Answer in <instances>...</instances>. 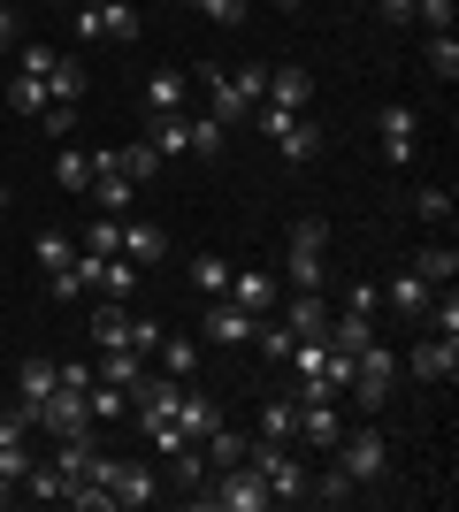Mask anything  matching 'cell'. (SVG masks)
<instances>
[{
	"label": "cell",
	"instance_id": "obj_27",
	"mask_svg": "<svg viewBox=\"0 0 459 512\" xmlns=\"http://www.w3.org/2000/svg\"><path fill=\"white\" fill-rule=\"evenodd\" d=\"M368 337H375V314H352V306H345V314L329 321V344H337V352H360Z\"/></svg>",
	"mask_w": 459,
	"mask_h": 512
},
{
	"label": "cell",
	"instance_id": "obj_16",
	"mask_svg": "<svg viewBox=\"0 0 459 512\" xmlns=\"http://www.w3.org/2000/svg\"><path fill=\"white\" fill-rule=\"evenodd\" d=\"M199 85H207V100H215V123H245V115H253V107L238 100V85H230V69L199 62Z\"/></svg>",
	"mask_w": 459,
	"mask_h": 512
},
{
	"label": "cell",
	"instance_id": "obj_48",
	"mask_svg": "<svg viewBox=\"0 0 459 512\" xmlns=\"http://www.w3.org/2000/svg\"><path fill=\"white\" fill-rule=\"evenodd\" d=\"M54 375H62V390H92V383H100V367H92V360H69V367H54Z\"/></svg>",
	"mask_w": 459,
	"mask_h": 512
},
{
	"label": "cell",
	"instance_id": "obj_56",
	"mask_svg": "<svg viewBox=\"0 0 459 512\" xmlns=\"http://www.w3.org/2000/svg\"><path fill=\"white\" fill-rule=\"evenodd\" d=\"M284 8H291V0H284Z\"/></svg>",
	"mask_w": 459,
	"mask_h": 512
},
{
	"label": "cell",
	"instance_id": "obj_31",
	"mask_svg": "<svg viewBox=\"0 0 459 512\" xmlns=\"http://www.w3.org/2000/svg\"><path fill=\"white\" fill-rule=\"evenodd\" d=\"M85 253L92 260H115V253H123V214H100V222H92V230H85Z\"/></svg>",
	"mask_w": 459,
	"mask_h": 512
},
{
	"label": "cell",
	"instance_id": "obj_37",
	"mask_svg": "<svg viewBox=\"0 0 459 512\" xmlns=\"http://www.w3.org/2000/svg\"><path fill=\"white\" fill-rule=\"evenodd\" d=\"M54 176H62V192H85V184H92V153L62 146V153H54Z\"/></svg>",
	"mask_w": 459,
	"mask_h": 512
},
{
	"label": "cell",
	"instance_id": "obj_18",
	"mask_svg": "<svg viewBox=\"0 0 459 512\" xmlns=\"http://www.w3.org/2000/svg\"><path fill=\"white\" fill-rule=\"evenodd\" d=\"M184 92H192V77H184V69H153V77H146V115H176V107H184Z\"/></svg>",
	"mask_w": 459,
	"mask_h": 512
},
{
	"label": "cell",
	"instance_id": "obj_23",
	"mask_svg": "<svg viewBox=\"0 0 459 512\" xmlns=\"http://www.w3.org/2000/svg\"><path fill=\"white\" fill-rule=\"evenodd\" d=\"M92 367H100V383H115V390H131L138 375H146V360H138L131 344H115V352H100V360H92Z\"/></svg>",
	"mask_w": 459,
	"mask_h": 512
},
{
	"label": "cell",
	"instance_id": "obj_15",
	"mask_svg": "<svg viewBox=\"0 0 459 512\" xmlns=\"http://www.w3.org/2000/svg\"><path fill=\"white\" fill-rule=\"evenodd\" d=\"M153 490H161V482H153V467H146V459H138V467H123V459H115V474H108V497H115V505H153Z\"/></svg>",
	"mask_w": 459,
	"mask_h": 512
},
{
	"label": "cell",
	"instance_id": "obj_2",
	"mask_svg": "<svg viewBox=\"0 0 459 512\" xmlns=\"http://www.w3.org/2000/svg\"><path fill=\"white\" fill-rule=\"evenodd\" d=\"M245 459H253V467H261V482H268V497H276V505H306V490H314V467H306L299 451L291 444H245Z\"/></svg>",
	"mask_w": 459,
	"mask_h": 512
},
{
	"label": "cell",
	"instance_id": "obj_47",
	"mask_svg": "<svg viewBox=\"0 0 459 512\" xmlns=\"http://www.w3.org/2000/svg\"><path fill=\"white\" fill-rule=\"evenodd\" d=\"M153 344H161V321L131 314V352H138V360H153Z\"/></svg>",
	"mask_w": 459,
	"mask_h": 512
},
{
	"label": "cell",
	"instance_id": "obj_28",
	"mask_svg": "<svg viewBox=\"0 0 459 512\" xmlns=\"http://www.w3.org/2000/svg\"><path fill=\"white\" fill-rule=\"evenodd\" d=\"M421 62H429L437 85H452V77H459V39H452V31H429V54H421Z\"/></svg>",
	"mask_w": 459,
	"mask_h": 512
},
{
	"label": "cell",
	"instance_id": "obj_17",
	"mask_svg": "<svg viewBox=\"0 0 459 512\" xmlns=\"http://www.w3.org/2000/svg\"><path fill=\"white\" fill-rule=\"evenodd\" d=\"M284 329H291V337H322V344H329V314H322V291H291V306H284Z\"/></svg>",
	"mask_w": 459,
	"mask_h": 512
},
{
	"label": "cell",
	"instance_id": "obj_7",
	"mask_svg": "<svg viewBox=\"0 0 459 512\" xmlns=\"http://www.w3.org/2000/svg\"><path fill=\"white\" fill-rule=\"evenodd\" d=\"M77 39H138V8L131 0H85L77 8Z\"/></svg>",
	"mask_w": 459,
	"mask_h": 512
},
{
	"label": "cell",
	"instance_id": "obj_12",
	"mask_svg": "<svg viewBox=\"0 0 459 512\" xmlns=\"http://www.w3.org/2000/svg\"><path fill=\"white\" fill-rule=\"evenodd\" d=\"M123 260H138V268L169 260V230H161V222H138V214H123Z\"/></svg>",
	"mask_w": 459,
	"mask_h": 512
},
{
	"label": "cell",
	"instance_id": "obj_1",
	"mask_svg": "<svg viewBox=\"0 0 459 512\" xmlns=\"http://www.w3.org/2000/svg\"><path fill=\"white\" fill-rule=\"evenodd\" d=\"M192 497H199V512H268V505H276L253 459H238V467H222V474H207Z\"/></svg>",
	"mask_w": 459,
	"mask_h": 512
},
{
	"label": "cell",
	"instance_id": "obj_19",
	"mask_svg": "<svg viewBox=\"0 0 459 512\" xmlns=\"http://www.w3.org/2000/svg\"><path fill=\"white\" fill-rule=\"evenodd\" d=\"M414 276L429 283V291H452V276H459V253H452V245H421V253H414Z\"/></svg>",
	"mask_w": 459,
	"mask_h": 512
},
{
	"label": "cell",
	"instance_id": "obj_22",
	"mask_svg": "<svg viewBox=\"0 0 459 512\" xmlns=\"http://www.w3.org/2000/svg\"><path fill=\"white\" fill-rule=\"evenodd\" d=\"M146 123H153L161 161H169V153H192V115H184V107H176V115H146Z\"/></svg>",
	"mask_w": 459,
	"mask_h": 512
},
{
	"label": "cell",
	"instance_id": "obj_46",
	"mask_svg": "<svg viewBox=\"0 0 459 512\" xmlns=\"http://www.w3.org/2000/svg\"><path fill=\"white\" fill-rule=\"evenodd\" d=\"M414 207H421V222H452V192H444V184H429Z\"/></svg>",
	"mask_w": 459,
	"mask_h": 512
},
{
	"label": "cell",
	"instance_id": "obj_5",
	"mask_svg": "<svg viewBox=\"0 0 459 512\" xmlns=\"http://www.w3.org/2000/svg\"><path fill=\"white\" fill-rule=\"evenodd\" d=\"M337 467H345L352 482H383V467H391L383 428H345V436H337Z\"/></svg>",
	"mask_w": 459,
	"mask_h": 512
},
{
	"label": "cell",
	"instance_id": "obj_39",
	"mask_svg": "<svg viewBox=\"0 0 459 512\" xmlns=\"http://www.w3.org/2000/svg\"><path fill=\"white\" fill-rule=\"evenodd\" d=\"M230 85H238L245 107H261V100H268V69H261V62H245V69H230Z\"/></svg>",
	"mask_w": 459,
	"mask_h": 512
},
{
	"label": "cell",
	"instance_id": "obj_6",
	"mask_svg": "<svg viewBox=\"0 0 459 512\" xmlns=\"http://www.w3.org/2000/svg\"><path fill=\"white\" fill-rule=\"evenodd\" d=\"M291 406H299V436H306V444H314V451H337L345 413H337V398H329V390H299Z\"/></svg>",
	"mask_w": 459,
	"mask_h": 512
},
{
	"label": "cell",
	"instance_id": "obj_33",
	"mask_svg": "<svg viewBox=\"0 0 459 512\" xmlns=\"http://www.w3.org/2000/svg\"><path fill=\"white\" fill-rule=\"evenodd\" d=\"M8 107H16V115H46V107H54V100H46V77H23V69H16V85H8Z\"/></svg>",
	"mask_w": 459,
	"mask_h": 512
},
{
	"label": "cell",
	"instance_id": "obj_30",
	"mask_svg": "<svg viewBox=\"0 0 459 512\" xmlns=\"http://www.w3.org/2000/svg\"><path fill=\"white\" fill-rule=\"evenodd\" d=\"M46 100H54V107H77V100H85V69H77V62H54V77H46Z\"/></svg>",
	"mask_w": 459,
	"mask_h": 512
},
{
	"label": "cell",
	"instance_id": "obj_52",
	"mask_svg": "<svg viewBox=\"0 0 459 512\" xmlns=\"http://www.w3.org/2000/svg\"><path fill=\"white\" fill-rule=\"evenodd\" d=\"M383 8V23H414V0H375Z\"/></svg>",
	"mask_w": 459,
	"mask_h": 512
},
{
	"label": "cell",
	"instance_id": "obj_25",
	"mask_svg": "<svg viewBox=\"0 0 459 512\" xmlns=\"http://www.w3.org/2000/svg\"><path fill=\"white\" fill-rule=\"evenodd\" d=\"M115 169L131 176V184H153V176H161V146H153V138H138V146L115 153Z\"/></svg>",
	"mask_w": 459,
	"mask_h": 512
},
{
	"label": "cell",
	"instance_id": "obj_51",
	"mask_svg": "<svg viewBox=\"0 0 459 512\" xmlns=\"http://www.w3.org/2000/svg\"><path fill=\"white\" fill-rule=\"evenodd\" d=\"M0 54H16V0H0Z\"/></svg>",
	"mask_w": 459,
	"mask_h": 512
},
{
	"label": "cell",
	"instance_id": "obj_29",
	"mask_svg": "<svg viewBox=\"0 0 459 512\" xmlns=\"http://www.w3.org/2000/svg\"><path fill=\"white\" fill-rule=\"evenodd\" d=\"M92 291H108V299H131V291H138V260H123V253L100 260V283H92Z\"/></svg>",
	"mask_w": 459,
	"mask_h": 512
},
{
	"label": "cell",
	"instance_id": "obj_40",
	"mask_svg": "<svg viewBox=\"0 0 459 512\" xmlns=\"http://www.w3.org/2000/svg\"><path fill=\"white\" fill-rule=\"evenodd\" d=\"M23 490H31V497H46V505H62V497H69V482H62L54 467H31V474H23Z\"/></svg>",
	"mask_w": 459,
	"mask_h": 512
},
{
	"label": "cell",
	"instance_id": "obj_36",
	"mask_svg": "<svg viewBox=\"0 0 459 512\" xmlns=\"http://www.w3.org/2000/svg\"><path fill=\"white\" fill-rule=\"evenodd\" d=\"M85 406H92V421H123V413H131V390L92 383V390H85Z\"/></svg>",
	"mask_w": 459,
	"mask_h": 512
},
{
	"label": "cell",
	"instance_id": "obj_49",
	"mask_svg": "<svg viewBox=\"0 0 459 512\" xmlns=\"http://www.w3.org/2000/svg\"><path fill=\"white\" fill-rule=\"evenodd\" d=\"M291 344H299L291 329H261V352H268V360H291Z\"/></svg>",
	"mask_w": 459,
	"mask_h": 512
},
{
	"label": "cell",
	"instance_id": "obj_43",
	"mask_svg": "<svg viewBox=\"0 0 459 512\" xmlns=\"http://www.w3.org/2000/svg\"><path fill=\"white\" fill-rule=\"evenodd\" d=\"M192 153H199V161H215V153H222V123H215V115H207V123L192 115Z\"/></svg>",
	"mask_w": 459,
	"mask_h": 512
},
{
	"label": "cell",
	"instance_id": "obj_32",
	"mask_svg": "<svg viewBox=\"0 0 459 512\" xmlns=\"http://www.w3.org/2000/svg\"><path fill=\"white\" fill-rule=\"evenodd\" d=\"M261 436H268V444H291V436H299V406H291V398L261 406Z\"/></svg>",
	"mask_w": 459,
	"mask_h": 512
},
{
	"label": "cell",
	"instance_id": "obj_45",
	"mask_svg": "<svg viewBox=\"0 0 459 512\" xmlns=\"http://www.w3.org/2000/svg\"><path fill=\"white\" fill-rule=\"evenodd\" d=\"M199 16L207 23H222V31H230V23H245V0H192Z\"/></svg>",
	"mask_w": 459,
	"mask_h": 512
},
{
	"label": "cell",
	"instance_id": "obj_54",
	"mask_svg": "<svg viewBox=\"0 0 459 512\" xmlns=\"http://www.w3.org/2000/svg\"><path fill=\"white\" fill-rule=\"evenodd\" d=\"M69 8H77V0H69Z\"/></svg>",
	"mask_w": 459,
	"mask_h": 512
},
{
	"label": "cell",
	"instance_id": "obj_3",
	"mask_svg": "<svg viewBox=\"0 0 459 512\" xmlns=\"http://www.w3.org/2000/svg\"><path fill=\"white\" fill-rule=\"evenodd\" d=\"M352 398H360V413H383V398H391V390H398V360H391V352H383V344H360V352H352Z\"/></svg>",
	"mask_w": 459,
	"mask_h": 512
},
{
	"label": "cell",
	"instance_id": "obj_35",
	"mask_svg": "<svg viewBox=\"0 0 459 512\" xmlns=\"http://www.w3.org/2000/svg\"><path fill=\"white\" fill-rule=\"evenodd\" d=\"M16 383H23V406H39V398L62 383V375H54V360H23V367H16Z\"/></svg>",
	"mask_w": 459,
	"mask_h": 512
},
{
	"label": "cell",
	"instance_id": "obj_42",
	"mask_svg": "<svg viewBox=\"0 0 459 512\" xmlns=\"http://www.w3.org/2000/svg\"><path fill=\"white\" fill-rule=\"evenodd\" d=\"M459 0H414V23H429V31H452Z\"/></svg>",
	"mask_w": 459,
	"mask_h": 512
},
{
	"label": "cell",
	"instance_id": "obj_38",
	"mask_svg": "<svg viewBox=\"0 0 459 512\" xmlns=\"http://www.w3.org/2000/svg\"><path fill=\"white\" fill-rule=\"evenodd\" d=\"M429 299H437V291H429V283H421L414 268H406V276L391 283V314H421V306H429Z\"/></svg>",
	"mask_w": 459,
	"mask_h": 512
},
{
	"label": "cell",
	"instance_id": "obj_13",
	"mask_svg": "<svg viewBox=\"0 0 459 512\" xmlns=\"http://www.w3.org/2000/svg\"><path fill=\"white\" fill-rule=\"evenodd\" d=\"M176 428H184V436L199 444L207 428H222V406L207 398V390H192V383H184V390H176Z\"/></svg>",
	"mask_w": 459,
	"mask_h": 512
},
{
	"label": "cell",
	"instance_id": "obj_41",
	"mask_svg": "<svg viewBox=\"0 0 459 512\" xmlns=\"http://www.w3.org/2000/svg\"><path fill=\"white\" fill-rule=\"evenodd\" d=\"M352 490H360V482H352L345 467H329V474H322V482H314V490H306V497H322V505H345Z\"/></svg>",
	"mask_w": 459,
	"mask_h": 512
},
{
	"label": "cell",
	"instance_id": "obj_53",
	"mask_svg": "<svg viewBox=\"0 0 459 512\" xmlns=\"http://www.w3.org/2000/svg\"><path fill=\"white\" fill-rule=\"evenodd\" d=\"M8 490H16V482H8V474H0V505H8Z\"/></svg>",
	"mask_w": 459,
	"mask_h": 512
},
{
	"label": "cell",
	"instance_id": "obj_20",
	"mask_svg": "<svg viewBox=\"0 0 459 512\" xmlns=\"http://www.w3.org/2000/svg\"><path fill=\"white\" fill-rule=\"evenodd\" d=\"M276 153H284L291 169H306V161H314V153H322V123H306V115H299V123H291L284 138H276Z\"/></svg>",
	"mask_w": 459,
	"mask_h": 512
},
{
	"label": "cell",
	"instance_id": "obj_9",
	"mask_svg": "<svg viewBox=\"0 0 459 512\" xmlns=\"http://www.w3.org/2000/svg\"><path fill=\"white\" fill-rule=\"evenodd\" d=\"M398 375H421V383H452V375H459V337H429V344H414V360L398 367Z\"/></svg>",
	"mask_w": 459,
	"mask_h": 512
},
{
	"label": "cell",
	"instance_id": "obj_10",
	"mask_svg": "<svg viewBox=\"0 0 459 512\" xmlns=\"http://www.w3.org/2000/svg\"><path fill=\"white\" fill-rule=\"evenodd\" d=\"M39 428H54V436H69V428H92V406H85V390H46L39 398Z\"/></svg>",
	"mask_w": 459,
	"mask_h": 512
},
{
	"label": "cell",
	"instance_id": "obj_14",
	"mask_svg": "<svg viewBox=\"0 0 459 512\" xmlns=\"http://www.w3.org/2000/svg\"><path fill=\"white\" fill-rule=\"evenodd\" d=\"M414 107H383V153H391V169H414Z\"/></svg>",
	"mask_w": 459,
	"mask_h": 512
},
{
	"label": "cell",
	"instance_id": "obj_34",
	"mask_svg": "<svg viewBox=\"0 0 459 512\" xmlns=\"http://www.w3.org/2000/svg\"><path fill=\"white\" fill-rule=\"evenodd\" d=\"M153 360H161V375H176V383H184L199 352H192V337H161V344H153Z\"/></svg>",
	"mask_w": 459,
	"mask_h": 512
},
{
	"label": "cell",
	"instance_id": "obj_21",
	"mask_svg": "<svg viewBox=\"0 0 459 512\" xmlns=\"http://www.w3.org/2000/svg\"><path fill=\"white\" fill-rule=\"evenodd\" d=\"M268 100H276V107H306V100H314V77H306V69H268Z\"/></svg>",
	"mask_w": 459,
	"mask_h": 512
},
{
	"label": "cell",
	"instance_id": "obj_24",
	"mask_svg": "<svg viewBox=\"0 0 459 512\" xmlns=\"http://www.w3.org/2000/svg\"><path fill=\"white\" fill-rule=\"evenodd\" d=\"M31 260L54 276V268H69V260H77V237H69V230H39V237H31Z\"/></svg>",
	"mask_w": 459,
	"mask_h": 512
},
{
	"label": "cell",
	"instance_id": "obj_8",
	"mask_svg": "<svg viewBox=\"0 0 459 512\" xmlns=\"http://www.w3.org/2000/svg\"><path fill=\"white\" fill-rule=\"evenodd\" d=\"M199 329H207L215 344H245L253 329H261V314H245V306H230V299H207L199 306Z\"/></svg>",
	"mask_w": 459,
	"mask_h": 512
},
{
	"label": "cell",
	"instance_id": "obj_50",
	"mask_svg": "<svg viewBox=\"0 0 459 512\" xmlns=\"http://www.w3.org/2000/svg\"><path fill=\"white\" fill-rule=\"evenodd\" d=\"M345 306H352V314H375L383 299H375V283H352V291H345Z\"/></svg>",
	"mask_w": 459,
	"mask_h": 512
},
{
	"label": "cell",
	"instance_id": "obj_44",
	"mask_svg": "<svg viewBox=\"0 0 459 512\" xmlns=\"http://www.w3.org/2000/svg\"><path fill=\"white\" fill-rule=\"evenodd\" d=\"M54 62H62L54 46H23V54H16V69H23V77H54Z\"/></svg>",
	"mask_w": 459,
	"mask_h": 512
},
{
	"label": "cell",
	"instance_id": "obj_26",
	"mask_svg": "<svg viewBox=\"0 0 459 512\" xmlns=\"http://www.w3.org/2000/svg\"><path fill=\"white\" fill-rule=\"evenodd\" d=\"M192 291H199V299H222V291H230V260H222V253H199L192 260Z\"/></svg>",
	"mask_w": 459,
	"mask_h": 512
},
{
	"label": "cell",
	"instance_id": "obj_55",
	"mask_svg": "<svg viewBox=\"0 0 459 512\" xmlns=\"http://www.w3.org/2000/svg\"><path fill=\"white\" fill-rule=\"evenodd\" d=\"M131 8H138V0H131Z\"/></svg>",
	"mask_w": 459,
	"mask_h": 512
},
{
	"label": "cell",
	"instance_id": "obj_11",
	"mask_svg": "<svg viewBox=\"0 0 459 512\" xmlns=\"http://www.w3.org/2000/svg\"><path fill=\"white\" fill-rule=\"evenodd\" d=\"M230 306H245V314H268L276 306V276L268 268H230V291H222Z\"/></svg>",
	"mask_w": 459,
	"mask_h": 512
},
{
	"label": "cell",
	"instance_id": "obj_4",
	"mask_svg": "<svg viewBox=\"0 0 459 512\" xmlns=\"http://www.w3.org/2000/svg\"><path fill=\"white\" fill-rule=\"evenodd\" d=\"M322 260H329V230L306 214V222H291V245H284V276L291 291H322Z\"/></svg>",
	"mask_w": 459,
	"mask_h": 512
}]
</instances>
